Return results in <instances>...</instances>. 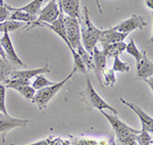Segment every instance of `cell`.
Returning a JSON list of instances; mask_svg holds the SVG:
<instances>
[{
    "label": "cell",
    "instance_id": "1",
    "mask_svg": "<svg viewBox=\"0 0 153 145\" xmlns=\"http://www.w3.org/2000/svg\"><path fill=\"white\" fill-rule=\"evenodd\" d=\"M81 25H82V26H80L81 42H82V45L85 48V50L91 55L96 44L99 42V38L102 30L96 28L93 25L90 19V13H89V9L87 6L84 7V21Z\"/></svg>",
    "mask_w": 153,
    "mask_h": 145
},
{
    "label": "cell",
    "instance_id": "2",
    "mask_svg": "<svg viewBox=\"0 0 153 145\" xmlns=\"http://www.w3.org/2000/svg\"><path fill=\"white\" fill-rule=\"evenodd\" d=\"M75 73H76V70L74 68L70 75L63 79L62 81H60V82H58V83H54L53 85L47 86V87L38 90L35 93V95H34L33 99H32V102L35 103L37 106L39 107V109H46V107L48 106V103L51 101V99L57 94L59 91L62 89V87L65 85V83L71 80Z\"/></svg>",
    "mask_w": 153,
    "mask_h": 145
},
{
    "label": "cell",
    "instance_id": "3",
    "mask_svg": "<svg viewBox=\"0 0 153 145\" xmlns=\"http://www.w3.org/2000/svg\"><path fill=\"white\" fill-rule=\"evenodd\" d=\"M81 95L84 96V100L86 101V103L89 105H91L94 109H97L99 110H104V109H108L112 112V114H117V109H115L114 107H112L111 105H109L107 102L104 101L102 99V97L98 94L95 91L94 87L92 85V82H91L90 78L88 77V75L86 76V88L85 90L81 93Z\"/></svg>",
    "mask_w": 153,
    "mask_h": 145
},
{
    "label": "cell",
    "instance_id": "4",
    "mask_svg": "<svg viewBox=\"0 0 153 145\" xmlns=\"http://www.w3.org/2000/svg\"><path fill=\"white\" fill-rule=\"evenodd\" d=\"M59 16V6L56 3V0H52L49 1L48 4L44 7L43 9H41V11L39 12L38 18L32 24H30V27L26 28L27 30H31L36 27H40L42 24H52Z\"/></svg>",
    "mask_w": 153,
    "mask_h": 145
},
{
    "label": "cell",
    "instance_id": "5",
    "mask_svg": "<svg viewBox=\"0 0 153 145\" xmlns=\"http://www.w3.org/2000/svg\"><path fill=\"white\" fill-rule=\"evenodd\" d=\"M65 27L68 43H70L71 47L74 50H76L82 44V42H81L80 21L75 18L65 16Z\"/></svg>",
    "mask_w": 153,
    "mask_h": 145
},
{
    "label": "cell",
    "instance_id": "6",
    "mask_svg": "<svg viewBox=\"0 0 153 145\" xmlns=\"http://www.w3.org/2000/svg\"><path fill=\"white\" fill-rule=\"evenodd\" d=\"M6 88H11V89L18 91L26 98L27 100L32 101L34 95L36 93V90L31 86L30 80L26 79H8L3 83Z\"/></svg>",
    "mask_w": 153,
    "mask_h": 145
},
{
    "label": "cell",
    "instance_id": "7",
    "mask_svg": "<svg viewBox=\"0 0 153 145\" xmlns=\"http://www.w3.org/2000/svg\"><path fill=\"white\" fill-rule=\"evenodd\" d=\"M0 42H1L2 48H3L4 52H5L7 60L10 63H12L16 67H21L24 68H27V65H25L23 60L19 57V55L16 54V50L13 48V44L11 42L10 36H9L8 32H4L2 38H0Z\"/></svg>",
    "mask_w": 153,
    "mask_h": 145
},
{
    "label": "cell",
    "instance_id": "8",
    "mask_svg": "<svg viewBox=\"0 0 153 145\" xmlns=\"http://www.w3.org/2000/svg\"><path fill=\"white\" fill-rule=\"evenodd\" d=\"M30 121L12 117L9 115H4L0 112V135L2 137V142H5L6 134L12 129L18 127H25Z\"/></svg>",
    "mask_w": 153,
    "mask_h": 145
},
{
    "label": "cell",
    "instance_id": "9",
    "mask_svg": "<svg viewBox=\"0 0 153 145\" xmlns=\"http://www.w3.org/2000/svg\"><path fill=\"white\" fill-rule=\"evenodd\" d=\"M146 25L147 24L143 16H139V14H133L130 19L112 27V29L117 32H120V33L130 34L132 31L137 30V29H143Z\"/></svg>",
    "mask_w": 153,
    "mask_h": 145
},
{
    "label": "cell",
    "instance_id": "10",
    "mask_svg": "<svg viewBox=\"0 0 153 145\" xmlns=\"http://www.w3.org/2000/svg\"><path fill=\"white\" fill-rule=\"evenodd\" d=\"M100 112H101V114L108 120V122L110 123L111 127L115 131V133H117V137L122 136V135H125V134L137 135L140 133V131L133 129V128L128 126L127 124H125L124 122L120 121V120L117 117V115H109V114H107V112H105L104 110H100Z\"/></svg>",
    "mask_w": 153,
    "mask_h": 145
},
{
    "label": "cell",
    "instance_id": "11",
    "mask_svg": "<svg viewBox=\"0 0 153 145\" xmlns=\"http://www.w3.org/2000/svg\"><path fill=\"white\" fill-rule=\"evenodd\" d=\"M120 101L124 103L125 105L129 106L130 109L138 115V117H139V120L141 121V124H142L141 131H145V132H148V133L151 134L153 132V120H152V117H150L148 114H146V112H145L142 109H140L138 105L134 104V103L127 101V100H125L124 98H120Z\"/></svg>",
    "mask_w": 153,
    "mask_h": 145
},
{
    "label": "cell",
    "instance_id": "12",
    "mask_svg": "<svg viewBox=\"0 0 153 145\" xmlns=\"http://www.w3.org/2000/svg\"><path fill=\"white\" fill-rule=\"evenodd\" d=\"M128 35L129 34L127 33H120V32L114 31L112 29V27H110L108 30H102L99 38V42L101 43L102 46H105L107 44L123 42L127 38Z\"/></svg>",
    "mask_w": 153,
    "mask_h": 145
},
{
    "label": "cell",
    "instance_id": "13",
    "mask_svg": "<svg viewBox=\"0 0 153 145\" xmlns=\"http://www.w3.org/2000/svg\"><path fill=\"white\" fill-rule=\"evenodd\" d=\"M142 53V59L137 65V78L144 81L153 76V62L148 58L146 51L143 50Z\"/></svg>",
    "mask_w": 153,
    "mask_h": 145
},
{
    "label": "cell",
    "instance_id": "14",
    "mask_svg": "<svg viewBox=\"0 0 153 145\" xmlns=\"http://www.w3.org/2000/svg\"><path fill=\"white\" fill-rule=\"evenodd\" d=\"M91 57H92L93 67H94V70L93 71L95 72L98 80L100 81L103 70L106 68V60H107V57H106L104 53L102 52V50H99V49L97 48V46H95L94 49H93Z\"/></svg>",
    "mask_w": 153,
    "mask_h": 145
},
{
    "label": "cell",
    "instance_id": "15",
    "mask_svg": "<svg viewBox=\"0 0 153 145\" xmlns=\"http://www.w3.org/2000/svg\"><path fill=\"white\" fill-rule=\"evenodd\" d=\"M44 73H50L48 63H46L43 68H35V70H28V68L25 71L16 70L10 74L9 79H26V80H31V79L35 78L38 75H43Z\"/></svg>",
    "mask_w": 153,
    "mask_h": 145
},
{
    "label": "cell",
    "instance_id": "16",
    "mask_svg": "<svg viewBox=\"0 0 153 145\" xmlns=\"http://www.w3.org/2000/svg\"><path fill=\"white\" fill-rule=\"evenodd\" d=\"M59 7L68 16L80 21V0H59Z\"/></svg>",
    "mask_w": 153,
    "mask_h": 145
},
{
    "label": "cell",
    "instance_id": "17",
    "mask_svg": "<svg viewBox=\"0 0 153 145\" xmlns=\"http://www.w3.org/2000/svg\"><path fill=\"white\" fill-rule=\"evenodd\" d=\"M43 2H44V0H33V1H31L30 3L27 4V5L19 7V8L12 7L10 5H8V4H5V6L9 11L22 10V11H25V12H27V13L31 14V16H37L39 14V12L41 11V7L43 5Z\"/></svg>",
    "mask_w": 153,
    "mask_h": 145
},
{
    "label": "cell",
    "instance_id": "18",
    "mask_svg": "<svg viewBox=\"0 0 153 145\" xmlns=\"http://www.w3.org/2000/svg\"><path fill=\"white\" fill-rule=\"evenodd\" d=\"M126 44L124 41L123 42H117V43H112V44H107L105 46H102V52L104 53L106 57L108 58H114L115 56H120L123 52L126 50Z\"/></svg>",
    "mask_w": 153,
    "mask_h": 145
},
{
    "label": "cell",
    "instance_id": "19",
    "mask_svg": "<svg viewBox=\"0 0 153 145\" xmlns=\"http://www.w3.org/2000/svg\"><path fill=\"white\" fill-rule=\"evenodd\" d=\"M16 70V67L9 62L7 59L0 57V82L4 83L9 79L10 74Z\"/></svg>",
    "mask_w": 153,
    "mask_h": 145
},
{
    "label": "cell",
    "instance_id": "20",
    "mask_svg": "<svg viewBox=\"0 0 153 145\" xmlns=\"http://www.w3.org/2000/svg\"><path fill=\"white\" fill-rule=\"evenodd\" d=\"M36 19V16H31L22 10H13L12 13L8 16V21H16V22H22V23H27L28 25L32 24Z\"/></svg>",
    "mask_w": 153,
    "mask_h": 145
},
{
    "label": "cell",
    "instance_id": "21",
    "mask_svg": "<svg viewBox=\"0 0 153 145\" xmlns=\"http://www.w3.org/2000/svg\"><path fill=\"white\" fill-rule=\"evenodd\" d=\"M126 51L135 58L136 61H137V65L140 62V60L142 59V55H143L142 51H140L139 49L137 48V46H136V44H135V40L133 38L131 39L130 42L126 46Z\"/></svg>",
    "mask_w": 153,
    "mask_h": 145
},
{
    "label": "cell",
    "instance_id": "22",
    "mask_svg": "<svg viewBox=\"0 0 153 145\" xmlns=\"http://www.w3.org/2000/svg\"><path fill=\"white\" fill-rule=\"evenodd\" d=\"M24 24L22 22H16V21H5L0 23V32H13L19 29H22Z\"/></svg>",
    "mask_w": 153,
    "mask_h": 145
},
{
    "label": "cell",
    "instance_id": "23",
    "mask_svg": "<svg viewBox=\"0 0 153 145\" xmlns=\"http://www.w3.org/2000/svg\"><path fill=\"white\" fill-rule=\"evenodd\" d=\"M104 77V82L103 84L106 87H113L114 84L117 83V77H115V72L112 68H105L102 72V75Z\"/></svg>",
    "mask_w": 153,
    "mask_h": 145
},
{
    "label": "cell",
    "instance_id": "24",
    "mask_svg": "<svg viewBox=\"0 0 153 145\" xmlns=\"http://www.w3.org/2000/svg\"><path fill=\"white\" fill-rule=\"evenodd\" d=\"M54 82H51L49 81L47 78H45L43 75H38L34 78V81L32 83V87L34 88L36 91L42 89V88H45L47 86H50V85H53Z\"/></svg>",
    "mask_w": 153,
    "mask_h": 145
},
{
    "label": "cell",
    "instance_id": "25",
    "mask_svg": "<svg viewBox=\"0 0 153 145\" xmlns=\"http://www.w3.org/2000/svg\"><path fill=\"white\" fill-rule=\"evenodd\" d=\"M112 70L114 72H118V73H129L131 68L130 65L127 62L120 59V56H115L114 60H113Z\"/></svg>",
    "mask_w": 153,
    "mask_h": 145
},
{
    "label": "cell",
    "instance_id": "26",
    "mask_svg": "<svg viewBox=\"0 0 153 145\" xmlns=\"http://www.w3.org/2000/svg\"><path fill=\"white\" fill-rule=\"evenodd\" d=\"M136 141L138 145H152V136L148 132L140 131L139 134L136 135Z\"/></svg>",
    "mask_w": 153,
    "mask_h": 145
},
{
    "label": "cell",
    "instance_id": "27",
    "mask_svg": "<svg viewBox=\"0 0 153 145\" xmlns=\"http://www.w3.org/2000/svg\"><path fill=\"white\" fill-rule=\"evenodd\" d=\"M5 93H6L5 85L3 83H0V112L4 115H8L5 107Z\"/></svg>",
    "mask_w": 153,
    "mask_h": 145
},
{
    "label": "cell",
    "instance_id": "28",
    "mask_svg": "<svg viewBox=\"0 0 153 145\" xmlns=\"http://www.w3.org/2000/svg\"><path fill=\"white\" fill-rule=\"evenodd\" d=\"M5 4H0V23L7 21L8 16H10V12L6 8Z\"/></svg>",
    "mask_w": 153,
    "mask_h": 145
},
{
    "label": "cell",
    "instance_id": "29",
    "mask_svg": "<svg viewBox=\"0 0 153 145\" xmlns=\"http://www.w3.org/2000/svg\"><path fill=\"white\" fill-rule=\"evenodd\" d=\"M28 145H49V143H48V140H42V141H38L36 143H32Z\"/></svg>",
    "mask_w": 153,
    "mask_h": 145
},
{
    "label": "cell",
    "instance_id": "30",
    "mask_svg": "<svg viewBox=\"0 0 153 145\" xmlns=\"http://www.w3.org/2000/svg\"><path fill=\"white\" fill-rule=\"evenodd\" d=\"M145 4L148 8H150L152 10L153 9V0H145Z\"/></svg>",
    "mask_w": 153,
    "mask_h": 145
},
{
    "label": "cell",
    "instance_id": "31",
    "mask_svg": "<svg viewBox=\"0 0 153 145\" xmlns=\"http://www.w3.org/2000/svg\"><path fill=\"white\" fill-rule=\"evenodd\" d=\"M0 57L4 58V59H7V58H6V55H5V52H4L3 48H2L1 42H0Z\"/></svg>",
    "mask_w": 153,
    "mask_h": 145
},
{
    "label": "cell",
    "instance_id": "32",
    "mask_svg": "<svg viewBox=\"0 0 153 145\" xmlns=\"http://www.w3.org/2000/svg\"><path fill=\"white\" fill-rule=\"evenodd\" d=\"M144 82L148 83V84L150 85V88H151V89H153V82H152V77H151V78H148V79H145V80H144Z\"/></svg>",
    "mask_w": 153,
    "mask_h": 145
},
{
    "label": "cell",
    "instance_id": "33",
    "mask_svg": "<svg viewBox=\"0 0 153 145\" xmlns=\"http://www.w3.org/2000/svg\"><path fill=\"white\" fill-rule=\"evenodd\" d=\"M95 1H96V4H97V7H98V9H99L100 13L102 14V13H103V11H102V8H101V5H100V2H99V0H95Z\"/></svg>",
    "mask_w": 153,
    "mask_h": 145
},
{
    "label": "cell",
    "instance_id": "34",
    "mask_svg": "<svg viewBox=\"0 0 153 145\" xmlns=\"http://www.w3.org/2000/svg\"><path fill=\"white\" fill-rule=\"evenodd\" d=\"M0 4H5V3H4L3 0H0Z\"/></svg>",
    "mask_w": 153,
    "mask_h": 145
},
{
    "label": "cell",
    "instance_id": "35",
    "mask_svg": "<svg viewBox=\"0 0 153 145\" xmlns=\"http://www.w3.org/2000/svg\"><path fill=\"white\" fill-rule=\"evenodd\" d=\"M44 1H48L49 2V1H52V0H44Z\"/></svg>",
    "mask_w": 153,
    "mask_h": 145
},
{
    "label": "cell",
    "instance_id": "36",
    "mask_svg": "<svg viewBox=\"0 0 153 145\" xmlns=\"http://www.w3.org/2000/svg\"><path fill=\"white\" fill-rule=\"evenodd\" d=\"M12 145H14V144H12Z\"/></svg>",
    "mask_w": 153,
    "mask_h": 145
}]
</instances>
